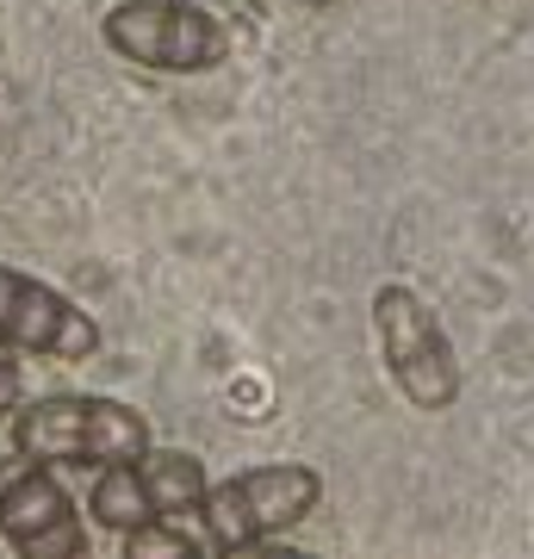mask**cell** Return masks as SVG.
Instances as JSON below:
<instances>
[{"label": "cell", "instance_id": "1", "mask_svg": "<svg viewBox=\"0 0 534 559\" xmlns=\"http://www.w3.org/2000/svg\"><path fill=\"white\" fill-rule=\"evenodd\" d=\"M13 448L50 466H112L150 448V417L119 399H38L13 411Z\"/></svg>", "mask_w": 534, "mask_h": 559}, {"label": "cell", "instance_id": "2", "mask_svg": "<svg viewBox=\"0 0 534 559\" xmlns=\"http://www.w3.org/2000/svg\"><path fill=\"white\" fill-rule=\"evenodd\" d=\"M323 498V479L298 460H280V466H256V473H237V479L205 485L199 498V522L218 554H242L268 535H286L317 510Z\"/></svg>", "mask_w": 534, "mask_h": 559}, {"label": "cell", "instance_id": "3", "mask_svg": "<svg viewBox=\"0 0 534 559\" xmlns=\"http://www.w3.org/2000/svg\"><path fill=\"white\" fill-rule=\"evenodd\" d=\"M99 38L156 75H205L230 57V25L187 0H119L99 20Z\"/></svg>", "mask_w": 534, "mask_h": 559}, {"label": "cell", "instance_id": "4", "mask_svg": "<svg viewBox=\"0 0 534 559\" xmlns=\"http://www.w3.org/2000/svg\"><path fill=\"white\" fill-rule=\"evenodd\" d=\"M373 330H379V355L392 367L397 392L416 411H448L460 399V360L454 342L441 330V318L416 299L411 286H379L373 293Z\"/></svg>", "mask_w": 534, "mask_h": 559}, {"label": "cell", "instance_id": "5", "mask_svg": "<svg viewBox=\"0 0 534 559\" xmlns=\"http://www.w3.org/2000/svg\"><path fill=\"white\" fill-rule=\"evenodd\" d=\"M0 535L25 559H81L87 554L81 510L57 485L50 460H32L20 448H13V460H0Z\"/></svg>", "mask_w": 534, "mask_h": 559}, {"label": "cell", "instance_id": "6", "mask_svg": "<svg viewBox=\"0 0 534 559\" xmlns=\"http://www.w3.org/2000/svg\"><path fill=\"white\" fill-rule=\"evenodd\" d=\"M0 342L20 355L50 360H94L99 355V323L75 299H62L57 286L0 267Z\"/></svg>", "mask_w": 534, "mask_h": 559}, {"label": "cell", "instance_id": "7", "mask_svg": "<svg viewBox=\"0 0 534 559\" xmlns=\"http://www.w3.org/2000/svg\"><path fill=\"white\" fill-rule=\"evenodd\" d=\"M138 473H143V491H150V503H156V516H199V498H205V466H199V454H187V448H143L138 454Z\"/></svg>", "mask_w": 534, "mask_h": 559}, {"label": "cell", "instance_id": "8", "mask_svg": "<svg viewBox=\"0 0 534 559\" xmlns=\"http://www.w3.org/2000/svg\"><path fill=\"white\" fill-rule=\"evenodd\" d=\"M87 510H94L99 528H119V535L124 528H138L143 516H156V503H150V491H143L138 460H112V466H99Z\"/></svg>", "mask_w": 534, "mask_h": 559}, {"label": "cell", "instance_id": "9", "mask_svg": "<svg viewBox=\"0 0 534 559\" xmlns=\"http://www.w3.org/2000/svg\"><path fill=\"white\" fill-rule=\"evenodd\" d=\"M124 554L131 559H187V554H218L205 528H187V516H143L138 528H124Z\"/></svg>", "mask_w": 534, "mask_h": 559}, {"label": "cell", "instance_id": "10", "mask_svg": "<svg viewBox=\"0 0 534 559\" xmlns=\"http://www.w3.org/2000/svg\"><path fill=\"white\" fill-rule=\"evenodd\" d=\"M13 411H20V360L0 342V417H13Z\"/></svg>", "mask_w": 534, "mask_h": 559}, {"label": "cell", "instance_id": "11", "mask_svg": "<svg viewBox=\"0 0 534 559\" xmlns=\"http://www.w3.org/2000/svg\"><path fill=\"white\" fill-rule=\"evenodd\" d=\"M298 7H330V0H298Z\"/></svg>", "mask_w": 534, "mask_h": 559}]
</instances>
